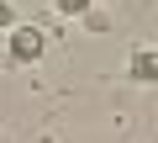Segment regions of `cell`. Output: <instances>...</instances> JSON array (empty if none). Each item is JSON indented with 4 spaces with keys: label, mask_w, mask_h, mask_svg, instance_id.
I'll use <instances>...</instances> for the list:
<instances>
[{
    "label": "cell",
    "mask_w": 158,
    "mask_h": 143,
    "mask_svg": "<svg viewBox=\"0 0 158 143\" xmlns=\"http://www.w3.org/2000/svg\"><path fill=\"white\" fill-rule=\"evenodd\" d=\"M6 48H11V58H16V64H32V58H42V48H48V37H42L37 27H11V37H6Z\"/></svg>",
    "instance_id": "6da1fadb"
},
{
    "label": "cell",
    "mask_w": 158,
    "mask_h": 143,
    "mask_svg": "<svg viewBox=\"0 0 158 143\" xmlns=\"http://www.w3.org/2000/svg\"><path fill=\"white\" fill-rule=\"evenodd\" d=\"M132 80H148V85L158 80V53H153V48H142V53L132 58Z\"/></svg>",
    "instance_id": "7a4b0ae2"
},
{
    "label": "cell",
    "mask_w": 158,
    "mask_h": 143,
    "mask_svg": "<svg viewBox=\"0 0 158 143\" xmlns=\"http://www.w3.org/2000/svg\"><path fill=\"white\" fill-rule=\"evenodd\" d=\"M63 16H90V0H53Z\"/></svg>",
    "instance_id": "3957f363"
},
{
    "label": "cell",
    "mask_w": 158,
    "mask_h": 143,
    "mask_svg": "<svg viewBox=\"0 0 158 143\" xmlns=\"http://www.w3.org/2000/svg\"><path fill=\"white\" fill-rule=\"evenodd\" d=\"M0 27L11 32V0H0Z\"/></svg>",
    "instance_id": "277c9868"
}]
</instances>
